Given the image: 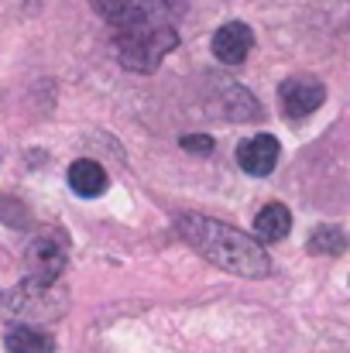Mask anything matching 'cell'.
Here are the masks:
<instances>
[{
	"label": "cell",
	"instance_id": "6da1fadb",
	"mask_svg": "<svg viewBox=\"0 0 350 353\" xmlns=\"http://www.w3.org/2000/svg\"><path fill=\"white\" fill-rule=\"evenodd\" d=\"M175 230L200 257H206L210 264H217L227 274H237V278H268L271 274V261H268L264 247L224 220H210L200 213H179Z\"/></svg>",
	"mask_w": 350,
	"mask_h": 353
},
{
	"label": "cell",
	"instance_id": "7a4b0ae2",
	"mask_svg": "<svg viewBox=\"0 0 350 353\" xmlns=\"http://www.w3.org/2000/svg\"><path fill=\"white\" fill-rule=\"evenodd\" d=\"M117 59L127 72H155L179 45L175 24H155V28H124L114 31Z\"/></svg>",
	"mask_w": 350,
	"mask_h": 353
},
{
	"label": "cell",
	"instance_id": "3957f363",
	"mask_svg": "<svg viewBox=\"0 0 350 353\" xmlns=\"http://www.w3.org/2000/svg\"><path fill=\"white\" fill-rule=\"evenodd\" d=\"M90 3L114 31L179 24L186 14V0H90Z\"/></svg>",
	"mask_w": 350,
	"mask_h": 353
},
{
	"label": "cell",
	"instance_id": "277c9868",
	"mask_svg": "<svg viewBox=\"0 0 350 353\" xmlns=\"http://www.w3.org/2000/svg\"><path fill=\"white\" fill-rule=\"evenodd\" d=\"M66 261H69V240L62 234H38L28 247L31 278L38 281H59Z\"/></svg>",
	"mask_w": 350,
	"mask_h": 353
},
{
	"label": "cell",
	"instance_id": "5b68a950",
	"mask_svg": "<svg viewBox=\"0 0 350 353\" xmlns=\"http://www.w3.org/2000/svg\"><path fill=\"white\" fill-rule=\"evenodd\" d=\"M278 100H282V110H285V117L302 120V117H309V114H316V110L323 107V100H327V90H323V83L299 76V79H285V83H282V90H278Z\"/></svg>",
	"mask_w": 350,
	"mask_h": 353
},
{
	"label": "cell",
	"instance_id": "8992f818",
	"mask_svg": "<svg viewBox=\"0 0 350 353\" xmlns=\"http://www.w3.org/2000/svg\"><path fill=\"white\" fill-rule=\"evenodd\" d=\"M278 154H282L278 137H271V134H254L251 141H244V144L237 148V165H240L247 175L264 179V175H271V172H275Z\"/></svg>",
	"mask_w": 350,
	"mask_h": 353
},
{
	"label": "cell",
	"instance_id": "52a82bcc",
	"mask_svg": "<svg viewBox=\"0 0 350 353\" xmlns=\"http://www.w3.org/2000/svg\"><path fill=\"white\" fill-rule=\"evenodd\" d=\"M254 48V31L240 21H231L224 28H217L213 34V55L224 62V65H240Z\"/></svg>",
	"mask_w": 350,
	"mask_h": 353
},
{
	"label": "cell",
	"instance_id": "ba28073f",
	"mask_svg": "<svg viewBox=\"0 0 350 353\" xmlns=\"http://www.w3.org/2000/svg\"><path fill=\"white\" fill-rule=\"evenodd\" d=\"M3 347L7 353H55V340L31 323H14L3 333Z\"/></svg>",
	"mask_w": 350,
	"mask_h": 353
},
{
	"label": "cell",
	"instance_id": "9c48e42d",
	"mask_svg": "<svg viewBox=\"0 0 350 353\" xmlns=\"http://www.w3.org/2000/svg\"><path fill=\"white\" fill-rule=\"evenodd\" d=\"M69 189L83 199H97L107 192V172L93 158H79L69 165Z\"/></svg>",
	"mask_w": 350,
	"mask_h": 353
},
{
	"label": "cell",
	"instance_id": "30bf717a",
	"mask_svg": "<svg viewBox=\"0 0 350 353\" xmlns=\"http://www.w3.org/2000/svg\"><path fill=\"white\" fill-rule=\"evenodd\" d=\"M254 230L261 240H282L292 230V213L282 203H268L257 216H254Z\"/></svg>",
	"mask_w": 350,
	"mask_h": 353
},
{
	"label": "cell",
	"instance_id": "8fae6325",
	"mask_svg": "<svg viewBox=\"0 0 350 353\" xmlns=\"http://www.w3.org/2000/svg\"><path fill=\"white\" fill-rule=\"evenodd\" d=\"M344 247H347V236L340 227H316L309 236L313 254H344Z\"/></svg>",
	"mask_w": 350,
	"mask_h": 353
},
{
	"label": "cell",
	"instance_id": "7c38bea8",
	"mask_svg": "<svg viewBox=\"0 0 350 353\" xmlns=\"http://www.w3.org/2000/svg\"><path fill=\"white\" fill-rule=\"evenodd\" d=\"M261 114V107L254 103V97L247 90H231L227 93V117L231 120H254Z\"/></svg>",
	"mask_w": 350,
	"mask_h": 353
},
{
	"label": "cell",
	"instance_id": "4fadbf2b",
	"mask_svg": "<svg viewBox=\"0 0 350 353\" xmlns=\"http://www.w3.org/2000/svg\"><path fill=\"white\" fill-rule=\"evenodd\" d=\"M179 144H182L186 151H193V154H213V148H217V141L206 137V134H186Z\"/></svg>",
	"mask_w": 350,
	"mask_h": 353
}]
</instances>
